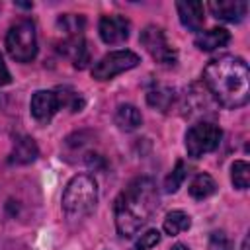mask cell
Segmentation results:
<instances>
[{
  "instance_id": "5b68a950",
  "label": "cell",
  "mask_w": 250,
  "mask_h": 250,
  "mask_svg": "<svg viewBox=\"0 0 250 250\" xmlns=\"http://www.w3.org/2000/svg\"><path fill=\"white\" fill-rule=\"evenodd\" d=\"M223 139V131L219 125L209 121H199L191 125L186 133V150L191 158H201L207 152H213Z\"/></svg>"
},
{
  "instance_id": "44dd1931",
  "label": "cell",
  "mask_w": 250,
  "mask_h": 250,
  "mask_svg": "<svg viewBox=\"0 0 250 250\" xmlns=\"http://www.w3.org/2000/svg\"><path fill=\"white\" fill-rule=\"evenodd\" d=\"M186 176H188V166H186L184 160H178L176 166H174V170H172V172L166 176V180H164V189H166L168 193L178 191L180 186L184 184Z\"/></svg>"
},
{
  "instance_id": "52a82bcc",
  "label": "cell",
  "mask_w": 250,
  "mask_h": 250,
  "mask_svg": "<svg viewBox=\"0 0 250 250\" xmlns=\"http://www.w3.org/2000/svg\"><path fill=\"white\" fill-rule=\"evenodd\" d=\"M141 62V57L129 49L123 51H111L105 57H102L94 66H92V76L96 80H111L117 74L135 68Z\"/></svg>"
},
{
  "instance_id": "e0dca14e",
  "label": "cell",
  "mask_w": 250,
  "mask_h": 250,
  "mask_svg": "<svg viewBox=\"0 0 250 250\" xmlns=\"http://www.w3.org/2000/svg\"><path fill=\"white\" fill-rule=\"evenodd\" d=\"M188 191H189V195H191L193 199L201 201V199H207L209 195H213V193L217 191V184H215V180H213L209 174H197V176L191 180Z\"/></svg>"
},
{
  "instance_id": "4fadbf2b",
  "label": "cell",
  "mask_w": 250,
  "mask_h": 250,
  "mask_svg": "<svg viewBox=\"0 0 250 250\" xmlns=\"http://www.w3.org/2000/svg\"><path fill=\"white\" fill-rule=\"evenodd\" d=\"M39 156V148L31 137H16L14 148L10 152V164H29Z\"/></svg>"
},
{
  "instance_id": "7402d4cb",
  "label": "cell",
  "mask_w": 250,
  "mask_h": 250,
  "mask_svg": "<svg viewBox=\"0 0 250 250\" xmlns=\"http://www.w3.org/2000/svg\"><path fill=\"white\" fill-rule=\"evenodd\" d=\"M230 180H232V186H234V188L246 189L248 184H250V166H248V162L236 160V162L230 166Z\"/></svg>"
},
{
  "instance_id": "603a6c76",
  "label": "cell",
  "mask_w": 250,
  "mask_h": 250,
  "mask_svg": "<svg viewBox=\"0 0 250 250\" xmlns=\"http://www.w3.org/2000/svg\"><path fill=\"white\" fill-rule=\"evenodd\" d=\"M158 242H160V232H158L156 229H150V230H146L145 234H141V238L133 244L131 250H148V248L156 246Z\"/></svg>"
},
{
  "instance_id": "7a4b0ae2",
  "label": "cell",
  "mask_w": 250,
  "mask_h": 250,
  "mask_svg": "<svg viewBox=\"0 0 250 250\" xmlns=\"http://www.w3.org/2000/svg\"><path fill=\"white\" fill-rule=\"evenodd\" d=\"M203 84L207 92L225 107L236 109L246 105L250 98V72L244 59L223 55L203 68Z\"/></svg>"
},
{
  "instance_id": "7c38bea8",
  "label": "cell",
  "mask_w": 250,
  "mask_h": 250,
  "mask_svg": "<svg viewBox=\"0 0 250 250\" xmlns=\"http://www.w3.org/2000/svg\"><path fill=\"white\" fill-rule=\"evenodd\" d=\"M59 53L72 61L76 68H84L90 62V51L82 37H66L59 45Z\"/></svg>"
},
{
  "instance_id": "ba28073f",
  "label": "cell",
  "mask_w": 250,
  "mask_h": 250,
  "mask_svg": "<svg viewBox=\"0 0 250 250\" xmlns=\"http://www.w3.org/2000/svg\"><path fill=\"white\" fill-rule=\"evenodd\" d=\"M129 29L131 23L125 16H104L98 23V31L104 43L107 45H119L123 41H127L129 37Z\"/></svg>"
},
{
  "instance_id": "cb8c5ba5",
  "label": "cell",
  "mask_w": 250,
  "mask_h": 250,
  "mask_svg": "<svg viewBox=\"0 0 250 250\" xmlns=\"http://www.w3.org/2000/svg\"><path fill=\"white\" fill-rule=\"evenodd\" d=\"M209 250H232V240L225 230H213L209 236Z\"/></svg>"
},
{
  "instance_id": "2e32d148",
  "label": "cell",
  "mask_w": 250,
  "mask_h": 250,
  "mask_svg": "<svg viewBox=\"0 0 250 250\" xmlns=\"http://www.w3.org/2000/svg\"><path fill=\"white\" fill-rule=\"evenodd\" d=\"M176 100V94L172 88H166V86H154L146 92V102L150 107L158 109V111H168L172 107Z\"/></svg>"
},
{
  "instance_id": "6da1fadb",
  "label": "cell",
  "mask_w": 250,
  "mask_h": 250,
  "mask_svg": "<svg viewBox=\"0 0 250 250\" xmlns=\"http://www.w3.org/2000/svg\"><path fill=\"white\" fill-rule=\"evenodd\" d=\"M160 195L152 178L141 176L131 180L113 201L115 229L119 236L129 238L137 234L158 211Z\"/></svg>"
},
{
  "instance_id": "5bb4252c",
  "label": "cell",
  "mask_w": 250,
  "mask_h": 250,
  "mask_svg": "<svg viewBox=\"0 0 250 250\" xmlns=\"http://www.w3.org/2000/svg\"><path fill=\"white\" fill-rule=\"evenodd\" d=\"M229 41H230V33H229L225 27H211V29H207V31L197 33V37H195V47H197L199 51L209 53V51H215V49H219V47H225Z\"/></svg>"
},
{
  "instance_id": "d4e9b609",
  "label": "cell",
  "mask_w": 250,
  "mask_h": 250,
  "mask_svg": "<svg viewBox=\"0 0 250 250\" xmlns=\"http://www.w3.org/2000/svg\"><path fill=\"white\" fill-rule=\"evenodd\" d=\"M10 82H12V76H10V70H8V66L2 59V53H0V86H6Z\"/></svg>"
},
{
  "instance_id": "d6986e66",
  "label": "cell",
  "mask_w": 250,
  "mask_h": 250,
  "mask_svg": "<svg viewBox=\"0 0 250 250\" xmlns=\"http://www.w3.org/2000/svg\"><path fill=\"white\" fill-rule=\"evenodd\" d=\"M57 96H59V102H61V107H66L70 111H82V107L86 105V100L80 92L72 90L70 86H57L55 88Z\"/></svg>"
},
{
  "instance_id": "9a60e30c",
  "label": "cell",
  "mask_w": 250,
  "mask_h": 250,
  "mask_svg": "<svg viewBox=\"0 0 250 250\" xmlns=\"http://www.w3.org/2000/svg\"><path fill=\"white\" fill-rule=\"evenodd\" d=\"M115 123L123 131H135V129H139L143 125V115L135 105L121 104L117 107V111H115Z\"/></svg>"
},
{
  "instance_id": "8992f818",
  "label": "cell",
  "mask_w": 250,
  "mask_h": 250,
  "mask_svg": "<svg viewBox=\"0 0 250 250\" xmlns=\"http://www.w3.org/2000/svg\"><path fill=\"white\" fill-rule=\"evenodd\" d=\"M139 41H141V45L146 49V53H148L158 64L174 66V64L178 62V53H176V49L168 43V39H166L162 27H158V25H146V27L141 31Z\"/></svg>"
},
{
  "instance_id": "30bf717a",
  "label": "cell",
  "mask_w": 250,
  "mask_h": 250,
  "mask_svg": "<svg viewBox=\"0 0 250 250\" xmlns=\"http://www.w3.org/2000/svg\"><path fill=\"white\" fill-rule=\"evenodd\" d=\"M207 8L217 20L229 23L240 21L248 12V4L244 0H213L207 4Z\"/></svg>"
},
{
  "instance_id": "4316f807",
  "label": "cell",
  "mask_w": 250,
  "mask_h": 250,
  "mask_svg": "<svg viewBox=\"0 0 250 250\" xmlns=\"http://www.w3.org/2000/svg\"><path fill=\"white\" fill-rule=\"evenodd\" d=\"M172 250H189L186 244H182V242H176L174 246H172Z\"/></svg>"
},
{
  "instance_id": "484cf974",
  "label": "cell",
  "mask_w": 250,
  "mask_h": 250,
  "mask_svg": "<svg viewBox=\"0 0 250 250\" xmlns=\"http://www.w3.org/2000/svg\"><path fill=\"white\" fill-rule=\"evenodd\" d=\"M240 250H250V236H244L242 240V248Z\"/></svg>"
},
{
  "instance_id": "ffe728a7",
  "label": "cell",
  "mask_w": 250,
  "mask_h": 250,
  "mask_svg": "<svg viewBox=\"0 0 250 250\" xmlns=\"http://www.w3.org/2000/svg\"><path fill=\"white\" fill-rule=\"evenodd\" d=\"M57 25L68 35V37H80V33L86 27V20L80 14H62L57 20Z\"/></svg>"
},
{
  "instance_id": "277c9868",
  "label": "cell",
  "mask_w": 250,
  "mask_h": 250,
  "mask_svg": "<svg viewBox=\"0 0 250 250\" xmlns=\"http://www.w3.org/2000/svg\"><path fill=\"white\" fill-rule=\"evenodd\" d=\"M8 55L18 62H31L37 57V31L31 20H20L6 35Z\"/></svg>"
},
{
  "instance_id": "8fae6325",
  "label": "cell",
  "mask_w": 250,
  "mask_h": 250,
  "mask_svg": "<svg viewBox=\"0 0 250 250\" xmlns=\"http://www.w3.org/2000/svg\"><path fill=\"white\" fill-rule=\"evenodd\" d=\"M176 10L180 16V21L189 31H199L205 21V6L203 2H176Z\"/></svg>"
},
{
  "instance_id": "9c48e42d",
  "label": "cell",
  "mask_w": 250,
  "mask_h": 250,
  "mask_svg": "<svg viewBox=\"0 0 250 250\" xmlns=\"http://www.w3.org/2000/svg\"><path fill=\"white\" fill-rule=\"evenodd\" d=\"M29 109H31V115L39 123H49L55 117V113L61 109V102H59L57 92L55 90H37L31 96Z\"/></svg>"
},
{
  "instance_id": "ac0fdd59",
  "label": "cell",
  "mask_w": 250,
  "mask_h": 250,
  "mask_svg": "<svg viewBox=\"0 0 250 250\" xmlns=\"http://www.w3.org/2000/svg\"><path fill=\"white\" fill-rule=\"evenodd\" d=\"M191 227V219L188 213L184 211H170L162 223V230L168 234V236H176L184 230H188Z\"/></svg>"
},
{
  "instance_id": "3957f363",
  "label": "cell",
  "mask_w": 250,
  "mask_h": 250,
  "mask_svg": "<svg viewBox=\"0 0 250 250\" xmlns=\"http://www.w3.org/2000/svg\"><path fill=\"white\" fill-rule=\"evenodd\" d=\"M62 211L68 219L88 217L98 203V184L88 174L74 176L62 191Z\"/></svg>"
}]
</instances>
